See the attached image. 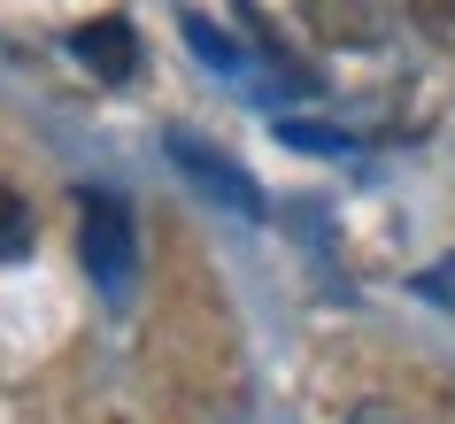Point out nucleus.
<instances>
[{
    "label": "nucleus",
    "mask_w": 455,
    "mask_h": 424,
    "mask_svg": "<svg viewBox=\"0 0 455 424\" xmlns=\"http://www.w3.org/2000/svg\"><path fill=\"white\" fill-rule=\"evenodd\" d=\"M77 262H85V278L108 293V301H124L132 293V270H140V224H132V209H124L116 193H77Z\"/></svg>",
    "instance_id": "nucleus-1"
},
{
    "label": "nucleus",
    "mask_w": 455,
    "mask_h": 424,
    "mask_svg": "<svg viewBox=\"0 0 455 424\" xmlns=\"http://www.w3.org/2000/svg\"><path fill=\"white\" fill-rule=\"evenodd\" d=\"M163 155H170L178 170H186V178H193L201 193H209V201H224L232 216H270V209H263V186H255V178H247V170L232 163V155H216V147L201 140V132L170 124V132H163Z\"/></svg>",
    "instance_id": "nucleus-2"
},
{
    "label": "nucleus",
    "mask_w": 455,
    "mask_h": 424,
    "mask_svg": "<svg viewBox=\"0 0 455 424\" xmlns=\"http://www.w3.org/2000/svg\"><path fill=\"white\" fill-rule=\"evenodd\" d=\"M293 8L324 47H386L394 39V0H293Z\"/></svg>",
    "instance_id": "nucleus-3"
},
{
    "label": "nucleus",
    "mask_w": 455,
    "mask_h": 424,
    "mask_svg": "<svg viewBox=\"0 0 455 424\" xmlns=\"http://www.w3.org/2000/svg\"><path fill=\"white\" fill-rule=\"evenodd\" d=\"M70 54L100 77V85H132V77H140V31L124 24V16H93V24H77L70 31Z\"/></svg>",
    "instance_id": "nucleus-4"
},
{
    "label": "nucleus",
    "mask_w": 455,
    "mask_h": 424,
    "mask_svg": "<svg viewBox=\"0 0 455 424\" xmlns=\"http://www.w3.org/2000/svg\"><path fill=\"white\" fill-rule=\"evenodd\" d=\"M31 239H39V224H31L24 193L0 186V262H24V255H31Z\"/></svg>",
    "instance_id": "nucleus-5"
},
{
    "label": "nucleus",
    "mask_w": 455,
    "mask_h": 424,
    "mask_svg": "<svg viewBox=\"0 0 455 424\" xmlns=\"http://www.w3.org/2000/svg\"><path fill=\"white\" fill-rule=\"evenodd\" d=\"M178 24H186V39H193V54L209 62V70H240V47L224 39V31L209 24V16H193V8H178Z\"/></svg>",
    "instance_id": "nucleus-6"
},
{
    "label": "nucleus",
    "mask_w": 455,
    "mask_h": 424,
    "mask_svg": "<svg viewBox=\"0 0 455 424\" xmlns=\"http://www.w3.org/2000/svg\"><path fill=\"white\" fill-rule=\"evenodd\" d=\"M278 140L286 147H309V155H347V132H332V124H301V116H278Z\"/></svg>",
    "instance_id": "nucleus-7"
},
{
    "label": "nucleus",
    "mask_w": 455,
    "mask_h": 424,
    "mask_svg": "<svg viewBox=\"0 0 455 424\" xmlns=\"http://www.w3.org/2000/svg\"><path fill=\"white\" fill-rule=\"evenodd\" d=\"M409 24L425 31L432 47H448V54H455V0H409Z\"/></svg>",
    "instance_id": "nucleus-8"
},
{
    "label": "nucleus",
    "mask_w": 455,
    "mask_h": 424,
    "mask_svg": "<svg viewBox=\"0 0 455 424\" xmlns=\"http://www.w3.org/2000/svg\"><path fill=\"white\" fill-rule=\"evenodd\" d=\"M347 424H417V417H409V409H394V401H363Z\"/></svg>",
    "instance_id": "nucleus-9"
}]
</instances>
